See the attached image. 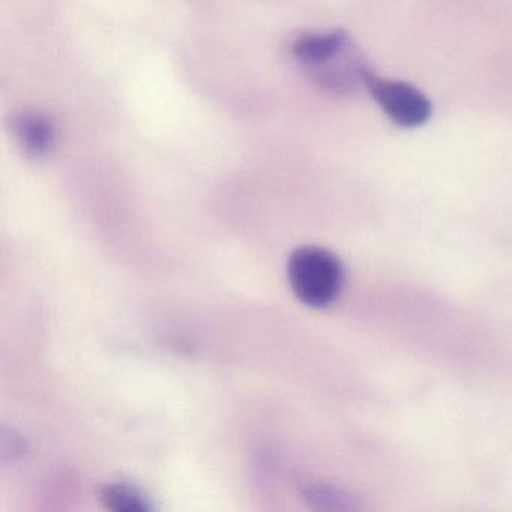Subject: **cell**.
Masks as SVG:
<instances>
[{
  "label": "cell",
  "mask_w": 512,
  "mask_h": 512,
  "mask_svg": "<svg viewBox=\"0 0 512 512\" xmlns=\"http://www.w3.org/2000/svg\"><path fill=\"white\" fill-rule=\"evenodd\" d=\"M101 500L110 511L146 512L154 509L151 499L140 488L127 482L106 485L101 493Z\"/></svg>",
  "instance_id": "cell-5"
},
{
  "label": "cell",
  "mask_w": 512,
  "mask_h": 512,
  "mask_svg": "<svg viewBox=\"0 0 512 512\" xmlns=\"http://www.w3.org/2000/svg\"><path fill=\"white\" fill-rule=\"evenodd\" d=\"M13 131L29 157H44L55 146V125L40 113L23 112L14 116Z\"/></svg>",
  "instance_id": "cell-4"
},
{
  "label": "cell",
  "mask_w": 512,
  "mask_h": 512,
  "mask_svg": "<svg viewBox=\"0 0 512 512\" xmlns=\"http://www.w3.org/2000/svg\"><path fill=\"white\" fill-rule=\"evenodd\" d=\"M353 41L346 32L332 31L326 34H304L296 38L292 50L295 58L307 70L328 64L332 59L346 52Z\"/></svg>",
  "instance_id": "cell-3"
},
{
  "label": "cell",
  "mask_w": 512,
  "mask_h": 512,
  "mask_svg": "<svg viewBox=\"0 0 512 512\" xmlns=\"http://www.w3.org/2000/svg\"><path fill=\"white\" fill-rule=\"evenodd\" d=\"M287 278L299 301L308 307H328L343 289V265L325 248L301 247L289 257Z\"/></svg>",
  "instance_id": "cell-1"
},
{
  "label": "cell",
  "mask_w": 512,
  "mask_h": 512,
  "mask_svg": "<svg viewBox=\"0 0 512 512\" xmlns=\"http://www.w3.org/2000/svg\"><path fill=\"white\" fill-rule=\"evenodd\" d=\"M364 88L386 116L401 128H418L431 118L430 100L415 86L398 80L383 79L368 68Z\"/></svg>",
  "instance_id": "cell-2"
}]
</instances>
